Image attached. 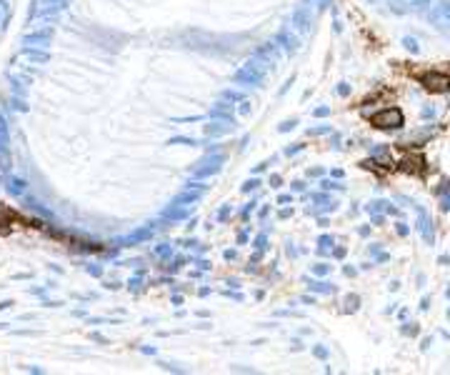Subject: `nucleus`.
Masks as SVG:
<instances>
[{
	"label": "nucleus",
	"instance_id": "nucleus-1",
	"mask_svg": "<svg viewBox=\"0 0 450 375\" xmlns=\"http://www.w3.org/2000/svg\"><path fill=\"white\" fill-rule=\"evenodd\" d=\"M413 78L430 93H445L448 90V75L440 70H428V73H413Z\"/></svg>",
	"mask_w": 450,
	"mask_h": 375
},
{
	"label": "nucleus",
	"instance_id": "nucleus-2",
	"mask_svg": "<svg viewBox=\"0 0 450 375\" xmlns=\"http://www.w3.org/2000/svg\"><path fill=\"white\" fill-rule=\"evenodd\" d=\"M370 123L375 128H400L403 125V113L398 108H388V110H383V113L370 115Z\"/></svg>",
	"mask_w": 450,
	"mask_h": 375
}]
</instances>
